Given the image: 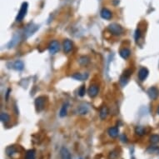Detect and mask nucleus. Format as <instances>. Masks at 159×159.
Returning a JSON list of instances; mask_svg holds the SVG:
<instances>
[{"instance_id":"obj_15","label":"nucleus","mask_w":159,"mask_h":159,"mask_svg":"<svg viewBox=\"0 0 159 159\" xmlns=\"http://www.w3.org/2000/svg\"><path fill=\"white\" fill-rule=\"evenodd\" d=\"M72 78L76 79V80L83 81L87 78V74H79V73H76L72 75Z\"/></svg>"},{"instance_id":"obj_20","label":"nucleus","mask_w":159,"mask_h":159,"mask_svg":"<svg viewBox=\"0 0 159 159\" xmlns=\"http://www.w3.org/2000/svg\"><path fill=\"white\" fill-rule=\"evenodd\" d=\"M16 148L13 147V146H10V147H9L8 148L6 149V152H7V155H9V156H10L12 157L14 153H16Z\"/></svg>"},{"instance_id":"obj_3","label":"nucleus","mask_w":159,"mask_h":159,"mask_svg":"<svg viewBox=\"0 0 159 159\" xmlns=\"http://www.w3.org/2000/svg\"><path fill=\"white\" fill-rule=\"evenodd\" d=\"M45 103H46V97L44 96H40L35 99V107L36 110L38 112H41L42 109L45 107Z\"/></svg>"},{"instance_id":"obj_26","label":"nucleus","mask_w":159,"mask_h":159,"mask_svg":"<svg viewBox=\"0 0 159 159\" xmlns=\"http://www.w3.org/2000/svg\"><path fill=\"white\" fill-rule=\"evenodd\" d=\"M87 112V107H84L83 106H81L79 107V113H80L85 114Z\"/></svg>"},{"instance_id":"obj_24","label":"nucleus","mask_w":159,"mask_h":159,"mask_svg":"<svg viewBox=\"0 0 159 159\" xmlns=\"http://www.w3.org/2000/svg\"><path fill=\"white\" fill-rule=\"evenodd\" d=\"M85 93H86V88H85L84 85H83V86H81V87L78 90V94H79V96L83 97V96L85 95Z\"/></svg>"},{"instance_id":"obj_12","label":"nucleus","mask_w":159,"mask_h":159,"mask_svg":"<svg viewBox=\"0 0 159 159\" xmlns=\"http://www.w3.org/2000/svg\"><path fill=\"white\" fill-rule=\"evenodd\" d=\"M119 54H120V56H121L123 59H127V58L130 57V55H131V51H130V49L125 48H123V49L120 50Z\"/></svg>"},{"instance_id":"obj_5","label":"nucleus","mask_w":159,"mask_h":159,"mask_svg":"<svg viewBox=\"0 0 159 159\" xmlns=\"http://www.w3.org/2000/svg\"><path fill=\"white\" fill-rule=\"evenodd\" d=\"M131 74H132V71L130 69H127V70L124 71L123 74L122 75L121 78H120V83H121L122 86H125L127 84Z\"/></svg>"},{"instance_id":"obj_10","label":"nucleus","mask_w":159,"mask_h":159,"mask_svg":"<svg viewBox=\"0 0 159 159\" xmlns=\"http://www.w3.org/2000/svg\"><path fill=\"white\" fill-rule=\"evenodd\" d=\"M60 156H61V159H72L69 151L64 147L60 150Z\"/></svg>"},{"instance_id":"obj_23","label":"nucleus","mask_w":159,"mask_h":159,"mask_svg":"<svg viewBox=\"0 0 159 159\" xmlns=\"http://www.w3.org/2000/svg\"><path fill=\"white\" fill-rule=\"evenodd\" d=\"M88 62H89V60H88V58L87 57H82L80 58V60H79V63H80L81 65H83V66L87 65V64H88Z\"/></svg>"},{"instance_id":"obj_4","label":"nucleus","mask_w":159,"mask_h":159,"mask_svg":"<svg viewBox=\"0 0 159 159\" xmlns=\"http://www.w3.org/2000/svg\"><path fill=\"white\" fill-rule=\"evenodd\" d=\"M59 49H60V44H59L58 41H57V40H53L48 45V50L51 54L57 53L59 51Z\"/></svg>"},{"instance_id":"obj_25","label":"nucleus","mask_w":159,"mask_h":159,"mask_svg":"<svg viewBox=\"0 0 159 159\" xmlns=\"http://www.w3.org/2000/svg\"><path fill=\"white\" fill-rule=\"evenodd\" d=\"M141 35H142V33H141V30H140L139 28H138V29L136 30V32H135V40H136V42H138V40L140 39Z\"/></svg>"},{"instance_id":"obj_11","label":"nucleus","mask_w":159,"mask_h":159,"mask_svg":"<svg viewBox=\"0 0 159 159\" xmlns=\"http://www.w3.org/2000/svg\"><path fill=\"white\" fill-rule=\"evenodd\" d=\"M101 17L103 19L109 20L112 18V12L107 9H103V10L101 11Z\"/></svg>"},{"instance_id":"obj_19","label":"nucleus","mask_w":159,"mask_h":159,"mask_svg":"<svg viewBox=\"0 0 159 159\" xmlns=\"http://www.w3.org/2000/svg\"><path fill=\"white\" fill-rule=\"evenodd\" d=\"M68 103H64L63 107H61V110H60V113H59V115L60 117H65L67 115V113H68Z\"/></svg>"},{"instance_id":"obj_9","label":"nucleus","mask_w":159,"mask_h":159,"mask_svg":"<svg viewBox=\"0 0 159 159\" xmlns=\"http://www.w3.org/2000/svg\"><path fill=\"white\" fill-rule=\"evenodd\" d=\"M148 74L149 71L148 70V68H142L139 70V72H138V78H139V80H140V81H144V80L148 78Z\"/></svg>"},{"instance_id":"obj_16","label":"nucleus","mask_w":159,"mask_h":159,"mask_svg":"<svg viewBox=\"0 0 159 159\" xmlns=\"http://www.w3.org/2000/svg\"><path fill=\"white\" fill-rule=\"evenodd\" d=\"M35 157H36V153H35V150L33 149L27 151L25 153V159H35Z\"/></svg>"},{"instance_id":"obj_17","label":"nucleus","mask_w":159,"mask_h":159,"mask_svg":"<svg viewBox=\"0 0 159 159\" xmlns=\"http://www.w3.org/2000/svg\"><path fill=\"white\" fill-rule=\"evenodd\" d=\"M1 121L3 123H9V121H10V116H9V113H1Z\"/></svg>"},{"instance_id":"obj_7","label":"nucleus","mask_w":159,"mask_h":159,"mask_svg":"<svg viewBox=\"0 0 159 159\" xmlns=\"http://www.w3.org/2000/svg\"><path fill=\"white\" fill-rule=\"evenodd\" d=\"M73 42L69 39H65L63 43L64 52L65 53H69L73 49Z\"/></svg>"},{"instance_id":"obj_22","label":"nucleus","mask_w":159,"mask_h":159,"mask_svg":"<svg viewBox=\"0 0 159 159\" xmlns=\"http://www.w3.org/2000/svg\"><path fill=\"white\" fill-rule=\"evenodd\" d=\"M135 132H136V133H137L138 135H140V136H141V135H143V134L145 133V129L142 127H137Z\"/></svg>"},{"instance_id":"obj_18","label":"nucleus","mask_w":159,"mask_h":159,"mask_svg":"<svg viewBox=\"0 0 159 159\" xmlns=\"http://www.w3.org/2000/svg\"><path fill=\"white\" fill-rule=\"evenodd\" d=\"M23 67H24V64L23 63L20 61V60H17L14 64H13V68L18 70V71H21L23 69Z\"/></svg>"},{"instance_id":"obj_28","label":"nucleus","mask_w":159,"mask_h":159,"mask_svg":"<svg viewBox=\"0 0 159 159\" xmlns=\"http://www.w3.org/2000/svg\"><path fill=\"white\" fill-rule=\"evenodd\" d=\"M80 159H82V158H80Z\"/></svg>"},{"instance_id":"obj_6","label":"nucleus","mask_w":159,"mask_h":159,"mask_svg":"<svg viewBox=\"0 0 159 159\" xmlns=\"http://www.w3.org/2000/svg\"><path fill=\"white\" fill-rule=\"evenodd\" d=\"M148 94L152 100H156L159 96V90L156 87H151L148 90Z\"/></svg>"},{"instance_id":"obj_14","label":"nucleus","mask_w":159,"mask_h":159,"mask_svg":"<svg viewBox=\"0 0 159 159\" xmlns=\"http://www.w3.org/2000/svg\"><path fill=\"white\" fill-rule=\"evenodd\" d=\"M107 132H108V134H109V136L111 138H117V136H118V128L117 127H110L108 129Z\"/></svg>"},{"instance_id":"obj_27","label":"nucleus","mask_w":159,"mask_h":159,"mask_svg":"<svg viewBox=\"0 0 159 159\" xmlns=\"http://www.w3.org/2000/svg\"><path fill=\"white\" fill-rule=\"evenodd\" d=\"M158 113L159 114V107H158Z\"/></svg>"},{"instance_id":"obj_1","label":"nucleus","mask_w":159,"mask_h":159,"mask_svg":"<svg viewBox=\"0 0 159 159\" xmlns=\"http://www.w3.org/2000/svg\"><path fill=\"white\" fill-rule=\"evenodd\" d=\"M107 30L109 32H111L113 35L115 36H120L123 32V28L121 25L117 23H112L107 27Z\"/></svg>"},{"instance_id":"obj_21","label":"nucleus","mask_w":159,"mask_h":159,"mask_svg":"<svg viewBox=\"0 0 159 159\" xmlns=\"http://www.w3.org/2000/svg\"><path fill=\"white\" fill-rule=\"evenodd\" d=\"M150 142H151V143H152V144L158 143L159 142V135H157V134L152 135V136H151V138H150Z\"/></svg>"},{"instance_id":"obj_13","label":"nucleus","mask_w":159,"mask_h":159,"mask_svg":"<svg viewBox=\"0 0 159 159\" xmlns=\"http://www.w3.org/2000/svg\"><path fill=\"white\" fill-rule=\"evenodd\" d=\"M108 115V108L106 106H103L101 107L100 111H99V116L101 119H105Z\"/></svg>"},{"instance_id":"obj_2","label":"nucleus","mask_w":159,"mask_h":159,"mask_svg":"<svg viewBox=\"0 0 159 159\" xmlns=\"http://www.w3.org/2000/svg\"><path fill=\"white\" fill-rule=\"evenodd\" d=\"M28 4L27 2H24L22 3L21 9L19 11V13L16 17V21L17 22H21L23 20V19L25 18L27 12H28Z\"/></svg>"},{"instance_id":"obj_8","label":"nucleus","mask_w":159,"mask_h":159,"mask_svg":"<svg viewBox=\"0 0 159 159\" xmlns=\"http://www.w3.org/2000/svg\"><path fill=\"white\" fill-rule=\"evenodd\" d=\"M98 92H99V87L97 84L91 85L88 88V94L91 97H95L98 94Z\"/></svg>"}]
</instances>
